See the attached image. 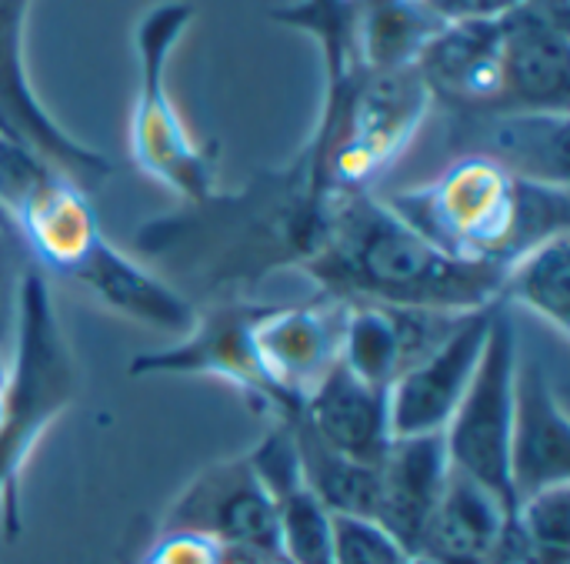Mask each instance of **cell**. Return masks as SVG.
<instances>
[{"mask_svg":"<svg viewBox=\"0 0 570 564\" xmlns=\"http://www.w3.org/2000/svg\"><path fill=\"white\" fill-rule=\"evenodd\" d=\"M411 552L374 518L334 515V564H407Z\"/></svg>","mask_w":570,"mask_h":564,"instance_id":"cell-27","label":"cell"},{"mask_svg":"<svg viewBox=\"0 0 570 564\" xmlns=\"http://www.w3.org/2000/svg\"><path fill=\"white\" fill-rule=\"evenodd\" d=\"M491 318H494V308L468 314L428 358L411 364L387 388V411H391L394 438L444 435L451 415L458 411L478 371V361L488 344Z\"/></svg>","mask_w":570,"mask_h":564,"instance_id":"cell-12","label":"cell"},{"mask_svg":"<svg viewBox=\"0 0 570 564\" xmlns=\"http://www.w3.org/2000/svg\"><path fill=\"white\" fill-rule=\"evenodd\" d=\"M277 548L287 564H334V515L307 488L277 502Z\"/></svg>","mask_w":570,"mask_h":564,"instance_id":"cell-25","label":"cell"},{"mask_svg":"<svg viewBox=\"0 0 570 564\" xmlns=\"http://www.w3.org/2000/svg\"><path fill=\"white\" fill-rule=\"evenodd\" d=\"M531 3H541V7H554V10H568V0H531Z\"/></svg>","mask_w":570,"mask_h":564,"instance_id":"cell-32","label":"cell"},{"mask_svg":"<svg viewBox=\"0 0 570 564\" xmlns=\"http://www.w3.org/2000/svg\"><path fill=\"white\" fill-rule=\"evenodd\" d=\"M63 278L94 294L107 311L170 338L187 334L197 318V304L190 298H184L140 257H130L120 247H114L104 234L83 251V257Z\"/></svg>","mask_w":570,"mask_h":564,"instance_id":"cell-17","label":"cell"},{"mask_svg":"<svg viewBox=\"0 0 570 564\" xmlns=\"http://www.w3.org/2000/svg\"><path fill=\"white\" fill-rule=\"evenodd\" d=\"M164 532L200 535L220 545L230 562L264 564L281 558L277 505L244 455L200 471L170 505Z\"/></svg>","mask_w":570,"mask_h":564,"instance_id":"cell-9","label":"cell"},{"mask_svg":"<svg viewBox=\"0 0 570 564\" xmlns=\"http://www.w3.org/2000/svg\"><path fill=\"white\" fill-rule=\"evenodd\" d=\"M464 318L468 314L347 304L344 334H341V364L354 378L387 391L411 364L428 358Z\"/></svg>","mask_w":570,"mask_h":564,"instance_id":"cell-16","label":"cell"},{"mask_svg":"<svg viewBox=\"0 0 570 564\" xmlns=\"http://www.w3.org/2000/svg\"><path fill=\"white\" fill-rule=\"evenodd\" d=\"M264 564H287L284 558H271V562H264Z\"/></svg>","mask_w":570,"mask_h":564,"instance_id":"cell-34","label":"cell"},{"mask_svg":"<svg viewBox=\"0 0 570 564\" xmlns=\"http://www.w3.org/2000/svg\"><path fill=\"white\" fill-rule=\"evenodd\" d=\"M434 97L417 67L351 70L324 87V107L304 157L321 191H374L407 154L424 127Z\"/></svg>","mask_w":570,"mask_h":564,"instance_id":"cell-5","label":"cell"},{"mask_svg":"<svg viewBox=\"0 0 570 564\" xmlns=\"http://www.w3.org/2000/svg\"><path fill=\"white\" fill-rule=\"evenodd\" d=\"M0 224H3V227H13V221H10V214H7L3 207H0ZM13 231H17V227H13Z\"/></svg>","mask_w":570,"mask_h":564,"instance_id":"cell-33","label":"cell"},{"mask_svg":"<svg viewBox=\"0 0 570 564\" xmlns=\"http://www.w3.org/2000/svg\"><path fill=\"white\" fill-rule=\"evenodd\" d=\"M444 20L424 0H351V54L357 70L387 74L417 64Z\"/></svg>","mask_w":570,"mask_h":564,"instance_id":"cell-21","label":"cell"},{"mask_svg":"<svg viewBox=\"0 0 570 564\" xmlns=\"http://www.w3.org/2000/svg\"><path fill=\"white\" fill-rule=\"evenodd\" d=\"M454 157H488L504 171L568 187V114L534 110H451Z\"/></svg>","mask_w":570,"mask_h":564,"instance_id":"cell-15","label":"cell"},{"mask_svg":"<svg viewBox=\"0 0 570 564\" xmlns=\"http://www.w3.org/2000/svg\"><path fill=\"white\" fill-rule=\"evenodd\" d=\"M344 318L347 301L317 291L307 301L264 304L254 324V344L274 391L291 408V415L301 411V401L341 361Z\"/></svg>","mask_w":570,"mask_h":564,"instance_id":"cell-11","label":"cell"},{"mask_svg":"<svg viewBox=\"0 0 570 564\" xmlns=\"http://www.w3.org/2000/svg\"><path fill=\"white\" fill-rule=\"evenodd\" d=\"M294 418L317 441L361 465H381L384 451L394 441L387 391L354 378L341 361L301 401V411Z\"/></svg>","mask_w":570,"mask_h":564,"instance_id":"cell-20","label":"cell"},{"mask_svg":"<svg viewBox=\"0 0 570 564\" xmlns=\"http://www.w3.org/2000/svg\"><path fill=\"white\" fill-rule=\"evenodd\" d=\"M334 191H321L304 150L247 181L210 191L137 227V257L184 298L204 304L250 298L271 278L301 271L314 254Z\"/></svg>","mask_w":570,"mask_h":564,"instance_id":"cell-1","label":"cell"},{"mask_svg":"<svg viewBox=\"0 0 570 564\" xmlns=\"http://www.w3.org/2000/svg\"><path fill=\"white\" fill-rule=\"evenodd\" d=\"M498 308L524 311L544 321L568 344L570 338V234H558L524 257H518L504 278Z\"/></svg>","mask_w":570,"mask_h":564,"instance_id":"cell-23","label":"cell"},{"mask_svg":"<svg viewBox=\"0 0 570 564\" xmlns=\"http://www.w3.org/2000/svg\"><path fill=\"white\" fill-rule=\"evenodd\" d=\"M227 564H237V562H230V558H227Z\"/></svg>","mask_w":570,"mask_h":564,"instance_id":"cell-35","label":"cell"},{"mask_svg":"<svg viewBox=\"0 0 570 564\" xmlns=\"http://www.w3.org/2000/svg\"><path fill=\"white\" fill-rule=\"evenodd\" d=\"M144 564H227V552L200 535L160 532Z\"/></svg>","mask_w":570,"mask_h":564,"instance_id":"cell-29","label":"cell"},{"mask_svg":"<svg viewBox=\"0 0 570 564\" xmlns=\"http://www.w3.org/2000/svg\"><path fill=\"white\" fill-rule=\"evenodd\" d=\"M30 0H0V137L30 150L47 167L94 191L110 177V161L73 140L37 100L23 64V27Z\"/></svg>","mask_w":570,"mask_h":564,"instance_id":"cell-10","label":"cell"},{"mask_svg":"<svg viewBox=\"0 0 570 564\" xmlns=\"http://www.w3.org/2000/svg\"><path fill=\"white\" fill-rule=\"evenodd\" d=\"M444 23H468V20H501L528 0H424Z\"/></svg>","mask_w":570,"mask_h":564,"instance_id":"cell-30","label":"cell"},{"mask_svg":"<svg viewBox=\"0 0 570 564\" xmlns=\"http://www.w3.org/2000/svg\"><path fill=\"white\" fill-rule=\"evenodd\" d=\"M384 201L451 257L508 271L538 244L570 234V191L504 171L488 157H454L434 181Z\"/></svg>","mask_w":570,"mask_h":564,"instance_id":"cell-3","label":"cell"},{"mask_svg":"<svg viewBox=\"0 0 570 564\" xmlns=\"http://www.w3.org/2000/svg\"><path fill=\"white\" fill-rule=\"evenodd\" d=\"M317 294L441 314L498 308L501 268L451 257L377 191H334L314 254L297 271Z\"/></svg>","mask_w":570,"mask_h":564,"instance_id":"cell-2","label":"cell"},{"mask_svg":"<svg viewBox=\"0 0 570 564\" xmlns=\"http://www.w3.org/2000/svg\"><path fill=\"white\" fill-rule=\"evenodd\" d=\"M301 451L304 488L331 512L344 518H374L377 508V465H361L324 441H317L297 418H287Z\"/></svg>","mask_w":570,"mask_h":564,"instance_id":"cell-24","label":"cell"},{"mask_svg":"<svg viewBox=\"0 0 570 564\" xmlns=\"http://www.w3.org/2000/svg\"><path fill=\"white\" fill-rule=\"evenodd\" d=\"M194 7L187 0H167L154 7L137 27L140 54V94L130 117V157L157 184L184 201H200L214 187V150L200 147L184 124L177 104L167 90V57L187 23Z\"/></svg>","mask_w":570,"mask_h":564,"instance_id":"cell-6","label":"cell"},{"mask_svg":"<svg viewBox=\"0 0 570 564\" xmlns=\"http://www.w3.org/2000/svg\"><path fill=\"white\" fill-rule=\"evenodd\" d=\"M508 518L511 508L494 492L451 468L421 552L448 562H488L508 528Z\"/></svg>","mask_w":570,"mask_h":564,"instance_id":"cell-22","label":"cell"},{"mask_svg":"<svg viewBox=\"0 0 570 564\" xmlns=\"http://www.w3.org/2000/svg\"><path fill=\"white\" fill-rule=\"evenodd\" d=\"M30 254L13 227L0 224V348H7L13 321H17V298L23 271L30 268Z\"/></svg>","mask_w":570,"mask_h":564,"instance_id":"cell-28","label":"cell"},{"mask_svg":"<svg viewBox=\"0 0 570 564\" xmlns=\"http://www.w3.org/2000/svg\"><path fill=\"white\" fill-rule=\"evenodd\" d=\"M518 328L511 311L494 308L478 371L444 428V451L454 471L494 492L514 512L511 488V415L518 371Z\"/></svg>","mask_w":570,"mask_h":564,"instance_id":"cell-7","label":"cell"},{"mask_svg":"<svg viewBox=\"0 0 570 564\" xmlns=\"http://www.w3.org/2000/svg\"><path fill=\"white\" fill-rule=\"evenodd\" d=\"M3 401H7V351L0 348V415H3Z\"/></svg>","mask_w":570,"mask_h":564,"instance_id":"cell-31","label":"cell"},{"mask_svg":"<svg viewBox=\"0 0 570 564\" xmlns=\"http://www.w3.org/2000/svg\"><path fill=\"white\" fill-rule=\"evenodd\" d=\"M570 485V415L551 371L534 354H518L511 415L514 502Z\"/></svg>","mask_w":570,"mask_h":564,"instance_id":"cell-14","label":"cell"},{"mask_svg":"<svg viewBox=\"0 0 570 564\" xmlns=\"http://www.w3.org/2000/svg\"><path fill=\"white\" fill-rule=\"evenodd\" d=\"M448 478L451 461L444 451V435L394 438L377 465L374 522L387 535H394L411 555H417L441 505Z\"/></svg>","mask_w":570,"mask_h":564,"instance_id":"cell-19","label":"cell"},{"mask_svg":"<svg viewBox=\"0 0 570 564\" xmlns=\"http://www.w3.org/2000/svg\"><path fill=\"white\" fill-rule=\"evenodd\" d=\"M414 67L434 104L448 110H501V20L444 23Z\"/></svg>","mask_w":570,"mask_h":564,"instance_id":"cell-18","label":"cell"},{"mask_svg":"<svg viewBox=\"0 0 570 564\" xmlns=\"http://www.w3.org/2000/svg\"><path fill=\"white\" fill-rule=\"evenodd\" d=\"M7 348V401L0 415V528L7 538H17L23 468L47 428L73 405L80 385L47 271L37 264L23 271Z\"/></svg>","mask_w":570,"mask_h":564,"instance_id":"cell-4","label":"cell"},{"mask_svg":"<svg viewBox=\"0 0 570 564\" xmlns=\"http://www.w3.org/2000/svg\"><path fill=\"white\" fill-rule=\"evenodd\" d=\"M501 110L568 114V10L528 0L508 17H501Z\"/></svg>","mask_w":570,"mask_h":564,"instance_id":"cell-13","label":"cell"},{"mask_svg":"<svg viewBox=\"0 0 570 564\" xmlns=\"http://www.w3.org/2000/svg\"><path fill=\"white\" fill-rule=\"evenodd\" d=\"M264 311V301L234 298L197 304V318L187 334L174 344L140 351L130 358V378H154V375H180V378H217L240 391L257 411H267L271 421L294 418L291 408L274 391L257 344L254 324Z\"/></svg>","mask_w":570,"mask_h":564,"instance_id":"cell-8","label":"cell"},{"mask_svg":"<svg viewBox=\"0 0 570 564\" xmlns=\"http://www.w3.org/2000/svg\"><path fill=\"white\" fill-rule=\"evenodd\" d=\"M277 23L304 30L317 40L324 60V84L341 80L354 67L351 54V0H297L271 13Z\"/></svg>","mask_w":570,"mask_h":564,"instance_id":"cell-26","label":"cell"}]
</instances>
